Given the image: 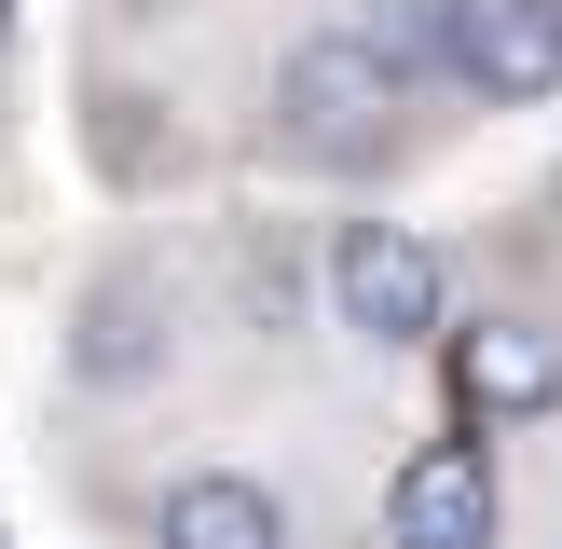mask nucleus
Masks as SVG:
<instances>
[{"label":"nucleus","mask_w":562,"mask_h":549,"mask_svg":"<svg viewBox=\"0 0 562 549\" xmlns=\"http://www.w3.org/2000/svg\"><path fill=\"white\" fill-rule=\"evenodd\" d=\"M412 97H426V69H398L371 14L302 27L289 69H274V152L289 165H384L412 137Z\"/></svg>","instance_id":"obj_1"},{"label":"nucleus","mask_w":562,"mask_h":549,"mask_svg":"<svg viewBox=\"0 0 562 549\" xmlns=\"http://www.w3.org/2000/svg\"><path fill=\"white\" fill-rule=\"evenodd\" d=\"M329 316L384 357L439 344V247L412 220H329Z\"/></svg>","instance_id":"obj_2"},{"label":"nucleus","mask_w":562,"mask_h":549,"mask_svg":"<svg viewBox=\"0 0 562 549\" xmlns=\"http://www.w3.org/2000/svg\"><path fill=\"white\" fill-rule=\"evenodd\" d=\"M439 82L481 110H549L562 97V0H439Z\"/></svg>","instance_id":"obj_3"},{"label":"nucleus","mask_w":562,"mask_h":549,"mask_svg":"<svg viewBox=\"0 0 562 549\" xmlns=\"http://www.w3.org/2000/svg\"><path fill=\"white\" fill-rule=\"evenodd\" d=\"M384 549H494V453L467 426L384 481Z\"/></svg>","instance_id":"obj_4"},{"label":"nucleus","mask_w":562,"mask_h":549,"mask_svg":"<svg viewBox=\"0 0 562 549\" xmlns=\"http://www.w3.org/2000/svg\"><path fill=\"white\" fill-rule=\"evenodd\" d=\"M453 399H467V426H536V412H562V344L536 316H467L453 329Z\"/></svg>","instance_id":"obj_5"},{"label":"nucleus","mask_w":562,"mask_h":549,"mask_svg":"<svg viewBox=\"0 0 562 549\" xmlns=\"http://www.w3.org/2000/svg\"><path fill=\"white\" fill-rule=\"evenodd\" d=\"M151 549H289V508H274L247 467H192V481H165Z\"/></svg>","instance_id":"obj_6"},{"label":"nucleus","mask_w":562,"mask_h":549,"mask_svg":"<svg viewBox=\"0 0 562 549\" xmlns=\"http://www.w3.org/2000/svg\"><path fill=\"white\" fill-rule=\"evenodd\" d=\"M0 14H14V0H0Z\"/></svg>","instance_id":"obj_7"}]
</instances>
